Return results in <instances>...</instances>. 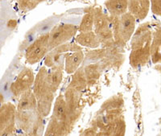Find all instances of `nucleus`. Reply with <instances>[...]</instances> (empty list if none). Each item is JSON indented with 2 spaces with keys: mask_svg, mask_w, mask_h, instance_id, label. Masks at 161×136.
Masks as SVG:
<instances>
[{
  "mask_svg": "<svg viewBox=\"0 0 161 136\" xmlns=\"http://www.w3.org/2000/svg\"><path fill=\"white\" fill-rule=\"evenodd\" d=\"M151 26L149 22L140 25L130 39V64L135 68L146 65L151 58L150 47L152 39Z\"/></svg>",
  "mask_w": 161,
  "mask_h": 136,
  "instance_id": "obj_1",
  "label": "nucleus"
},
{
  "mask_svg": "<svg viewBox=\"0 0 161 136\" xmlns=\"http://www.w3.org/2000/svg\"><path fill=\"white\" fill-rule=\"evenodd\" d=\"M47 73L46 67H42L35 77L33 84L32 91L36 99V110L42 117L49 114L56 94L48 82Z\"/></svg>",
  "mask_w": 161,
  "mask_h": 136,
  "instance_id": "obj_2",
  "label": "nucleus"
},
{
  "mask_svg": "<svg viewBox=\"0 0 161 136\" xmlns=\"http://www.w3.org/2000/svg\"><path fill=\"white\" fill-rule=\"evenodd\" d=\"M74 123L66 106L64 95L60 94L56 99L51 121L48 124L45 134L64 135L69 132L71 126Z\"/></svg>",
  "mask_w": 161,
  "mask_h": 136,
  "instance_id": "obj_3",
  "label": "nucleus"
},
{
  "mask_svg": "<svg viewBox=\"0 0 161 136\" xmlns=\"http://www.w3.org/2000/svg\"><path fill=\"white\" fill-rule=\"evenodd\" d=\"M114 44L124 47L130 41L136 30V19L129 12L119 16L110 15Z\"/></svg>",
  "mask_w": 161,
  "mask_h": 136,
  "instance_id": "obj_4",
  "label": "nucleus"
},
{
  "mask_svg": "<svg viewBox=\"0 0 161 136\" xmlns=\"http://www.w3.org/2000/svg\"><path fill=\"white\" fill-rule=\"evenodd\" d=\"M91 10L93 15V31L98 38L100 44L112 47L115 44L114 41L110 15L106 14L101 8H91Z\"/></svg>",
  "mask_w": 161,
  "mask_h": 136,
  "instance_id": "obj_5",
  "label": "nucleus"
},
{
  "mask_svg": "<svg viewBox=\"0 0 161 136\" xmlns=\"http://www.w3.org/2000/svg\"><path fill=\"white\" fill-rule=\"evenodd\" d=\"M77 31L78 28L74 24H60L55 26L48 33L49 51L68 42L75 36Z\"/></svg>",
  "mask_w": 161,
  "mask_h": 136,
  "instance_id": "obj_6",
  "label": "nucleus"
},
{
  "mask_svg": "<svg viewBox=\"0 0 161 136\" xmlns=\"http://www.w3.org/2000/svg\"><path fill=\"white\" fill-rule=\"evenodd\" d=\"M48 52V33H46L39 36L26 49V61L30 64H36L47 55Z\"/></svg>",
  "mask_w": 161,
  "mask_h": 136,
  "instance_id": "obj_7",
  "label": "nucleus"
},
{
  "mask_svg": "<svg viewBox=\"0 0 161 136\" xmlns=\"http://www.w3.org/2000/svg\"><path fill=\"white\" fill-rule=\"evenodd\" d=\"M16 110L12 103L8 102L0 106V135L12 134L15 131Z\"/></svg>",
  "mask_w": 161,
  "mask_h": 136,
  "instance_id": "obj_8",
  "label": "nucleus"
},
{
  "mask_svg": "<svg viewBox=\"0 0 161 136\" xmlns=\"http://www.w3.org/2000/svg\"><path fill=\"white\" fill-rule=\"evenodd\" d=\"M35 76L32 70L29 68H23L21 72L17 76L16 79L11 84V91L15 97H19L23 93L28 90H31L34 84Z\"/></svg>",
  "mask_w": 161,
  "mask_h": 136,
  "instance_id": "obj_9",
  "label": "nucleus"
},
{
  "mask_svg": "<svg viewBox=\"0 0 161 136\" xmlns=\"http://www.w3.org/2000/svg\"><path fill=\"white\" fill-rule=\"evenodd\" d=\"M35 110L27 111H17L15 114V119L17 120V122L19 125V127L22 128V130L29 133L30 131H32L33 134L36 133V130L39 127V122H40V119L42 116L38 114V115L36 116V114L38 113V111H36Z\"/></svg>",
  "mask_w": 161,
  "mask_h": 136,
  "instance_id": "obj_10",
  "label": "nucleus"
},
{
  "mask_svg": "<svg viewBox=\"0 0 161 136\" xmlns=\"http://www.w3.org/2000/svg\"><path fill=\"white\" fill-rule=\"evenodd\" d=\"M150 10V0H127V11L136 19L143 20Z\"/></svg>",
  "mask_w": 161,
  "mask_h": 136,
  "instance_id": "obj_11",
  "label": "nucleus"
},
{
  "mask_svg": "<svg viewBox=\"0 0 161 136\" xmlns=\"http://www.w3.org/2000/svg\"><path fill=\"white\" fill-rule=\"evenodd\" d=\"M83 60H84V53L81 49L67 52L64 57L65 72L68 74H72L77 72Z\"/></svg>",
  "mask_w": 161,
  "mask_h": 136,
  "instance_id": "obj_12",
  "label": "nucleus"
},
{
  "mask_svg": "<svg viewBox=\"0 0 161 136\" xmlns=\"http://www.w3.org/2000/svg\"><path fill=\"white\" fill-rule=\"evenodd\" d=\"M19 97L16 108L17 111H27L36 109V99L32 90H27Z\"/></svg>",
  "mask_w": 161,
  "mask_h": 136,
  "instance_id": "obj_13",
  "label": "nucleus"
},
{
  "mask_svg": "<svg viewBox=\"0 0 161 136\" xmlns=\"http://www.w3.org/2000/svg\"><path fill=\"white\" fill-rule=\"evenodd\" d=\"M76 42L80 46L87 47L90 48H97L100 46L98 38L94 33V31H85L80 32L75 38Z\"/></svg>",
  "mask_w": 161,
  "mask_h": 136,
  "instance_id": "obj_14",
  "label": "nucleus"
},
{
  "mask_svg": "<svg viewBox=\"0 0 161 136\" xmlns=\"http://www.w3.org/2000/svg\"><path fill=\"white\" fill-rule=\"evenodd\" d=\"M161 33L160 28L156 30V31L152 34V42H151L150 47V53L152 61L153 64H157L160 63L161 60Z\"/></svg>",
  "mask_w": 161,
  "mask_h": 136,
  "instance_id": "obj_15",
  "label": "nucleus"
},
{
  "mask_svg": "<svg viewBox=\"0 0 161 136\" xmlns=\"http://www.w3.org/2000/svg\"><path fill=\"white\" fill-rule=\"evenodd\" d=\"M104 5L110 15L119 16L127 12V0H106Z\"/></svg>",
  "mask_w": 161,
  "mask_h": 136,
  "instance_id": "obj_16",
  "label": "nucleus"
},
{
  "mask_svg": "<svg viewBox=\"0 0 161 136\" xmlns=\"http://www.w3.org/2000/svg\"><path fill=\"white\" fill-rule=\"evenodd\" d=\"M93 30V15L92 12L91 8H89L88 11L82 17L81 22L78 27V31L80 32L90 31Z\"/></svg>",
  "mask_w": 161,
  "mask_h": 136,
  "instance_id": "obj_17",
  "label": "nucleus"
},
{
  "mask_svg": "<svg viewBox=\"0 0 161 136\" xmlns=\"http://www.w3.org/2000/svg\"><path fill=\"white\" fill-rule=\"evenodd\" d=\"M86 77H85V75H84L83 70L79 69L78 72L76 73L75 77H73V82L71 83V85H69V87L74 88V89H76V90H77L80 91V90L84 89V87L86 86Z\"/></svg>",
  "mask_w": 161,
  "mask_h": 136,
  "instance_id": "obj_18",
  "label": "nucleus"
},
{
  "mask_svg": "<svg viewBox=\"0 0 161 136\" xmlns=\"http://www.w3.org/2000/svg\"><path fill=\"white\" fill-rule=\"evenodd\" d=\"M19 8L23 11H31L38 6L36 0H17Z\"/></svg>",
  "mask_w": 161,
  "mask_h": 136,
  "instance_id": "obj_19",
  "label": "nucleus"
},
{
  "mask_svg": "<svg viewBox=\"0 0 161 136\" xmlns=\"http://www.w3.org/2000/svg\"><path fill=\"white\" fill-rule=\"evenodd\" d=\"M150 8L154 15H161V0H150Z\"/></svg>",
  "mask_w": 161,
  "mask_h": 136,
  "instance_id": "obj_20",
  "label": "nucleus"
},
{
  "mask_svg": "<svg viewBox=\"0 0 161 136\" xmlns=\"http://www.w3.org/2000/svg\"><path fill=\"white\" fill-rule=\"evenodd\" d=\"M8 27L11 29H14L17 27V21L15 19H11V20L8 21Z\"/></svg>",
  "mask_w": 161,
  "mask_h": 136,
  "instance_id": "obj_21",
  "label": "nucleus"
},
{
  "mask_svg": "<svg viewBox=\"0 0 161 136\" xmlns=\"http://www.w3.org/2000/svg\"><path fill=\"white\" fill-rule=\"evenodd\" d=\"M4 101V98H3V96L2 94H0V106L3 105V102Z\"/></svg>",
  "mask_w": 161,
  "mask_h": 136,
  "instance_id": "obj_22",
  "label": "nucleus"
},
{
  "mask_svg": "<svg viewBox=\"0 0 161 136\" xmlns=\"http://www.w3.org/2000/svg\"><path fill=\"white\" fill-rule=\"evenodd\" d=\"M1 1H2V0H0V3H1Z\"/></svg>",
  "mask_w": 161,
  "mask_h": 136,
  "instance_id": "obj_23",
  "label": "nucleus"
}]
</instances>
